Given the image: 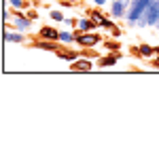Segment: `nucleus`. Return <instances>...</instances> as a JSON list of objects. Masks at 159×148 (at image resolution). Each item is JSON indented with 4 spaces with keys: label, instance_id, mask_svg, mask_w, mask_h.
<instances>
[{
    "label": "nucleus",
    "instance_id": "f257e3e1",
    "mask_svg": "<svg viewBox=\"0 0 159 148\" xmlns=\"http://www.w3.org/2000/svg\"><path fill=\"white\" fill-rule=\"evenodd\" d=\"M157 17H159V0H153V2L147 7V11H144V15H142V19L147 21L148 28H155ZM138 19H140V17H138Z\"/></svg>",
    "mask_w": 159,
    "mask_h": 148
},
{
    "label": "nucleus",
    "instance_id": "f03ea898",
    "mask_svg": "<svg viewBox=\"0 0 159 148\" xmlns=\"http://www.w3.org/2000/svg\"><path fill=\"white\" fill-rule=\"evenodd\" d=\"M13 28H15V30H21V32H30V30H32V19H30L28 15L17 13V17L13 19Z\"/></svg>",
    "mask_w": 159,
    "mask_h": 148
},
{
    "label": "nucleus",
    "instance_id": "7ed1b4c3",
    "mask_svg": "<svg viewBox=\"0 0 159 148\" xmlns=\"http://www.w3.org/2000/svg\"><path fill=\"white\" fill-rule=\"evenodd\" d=\"M127 11H129V7H127V4H123L121 0H112V4H110V15H112L115 19L125 17V15H127Z\"/></svg>",
    "mask_w": 159,
    "mask_h": 148
},
{
    "label": "nucleus",
    "instance_id": "20e7f679",
    "mask_svg": "<svg viewBox=\"0 0 159 148\" xmlns=\"http://www.w3.org/2000/svg\"><path fill=\"white\" fill-rule=\"evenodd\" d=\"M76 42H79L81 47H93V45H98V42H100V36H98V34L83 32V34H79V36H76Z\"/></svg>",
    "mask_w": 159,
    "mask_h": 148
},
{
    "label": "nucleus",
    "instance_id": "39448f33",
    "mask_svg": "<svg viewBox=\"0 0 159 148\" xmlns=\"http://www.w3.org/2000/svg\"><path fill=\"white\" fill-rule=\"evenodd\" d=\"M57 36H60V30H55L51 25L40 28V32H38V38H43V40H57Z\"/></svg>",
    "mask_w": 159,
    "mask_h": 148
},
{
    "label": "nucleus",
    "instance_id": "423d86ee",
    "mask_svg": "<svg viewBox=\"0 0 159 148\" xmlns=\"http://www.w3.org/2000/svg\"><path fill=\"white\" fill-rule=\"evenodd\" d=\"M93 68V63L89 59H81V62H70V70L72 72H89Z\"/></svg>",
    "mask_w": 159,
    "mask_h": 148
},
{
    "label": "nucleus",
    "instance_id": "0eeeda50",
    "mask_svg": "<svg viewBox=\"0 0 159 148\" xmlns=\"http://www.w3.org/2000/svg\"><path fill=\"white\" fill-rule=\"evenodd\" d=\"M98 21H93L91 17H85V19H81L79 24H76V28L81 30V32H89V30H93V28H98Z\"/></svg>",
    "mask_w": 159,
    "mask_h": 148
},
{
    "label": "nucleus",
    "instance_id": "6e6552de",
    "mask_svg": "<svg viewBox=\"0 0 159 148\" xmlns=\"http://www.w3.org/2000/svg\"><path fill=\"white\" fill-rule=\"evenodd\" d=\"M4 42H25L24 34H17V32H4Z\"/></svg>",
    "mask_w": 159,
    "mask_h": 148
},
{
    "label": "nucleus",
    "instance_id": "1a4fd4ad",
    "mask_svg": "<svg viewBox=\"0 0 159 148\" xmlns=\"http://www.w3.org/2000/svg\"><path fill=\"white\" fill-rule=\"evenodd\" d=\"M119 55H121V53H115V55H108V57H102V59H100V66H102V68L115 66V63L119 62Z\"/></svg>",
    "mask_w": 159,
    "mask_h": 148
},
{
    "label": "nucleus",
    "instance_id": "9d476101",
    "mask_svg": "<svg viewBox=\"0 0 159 148\" xmlns=\"http://www.w3.org/2000/svg\"><path fill=\"white\" fill-rule=\"evenodd\" d=\"M55 55L61 57V59H66V62H74V57H76V53H74V51H66V47H61Z\"/></svg>",
    "mask_w": 159,
    "mask_h": 148
},
{
    "label": "nucleus",
    "instance_id": "9b49d317",
    "mask_svg": "<svg viewBox=\"0 0 159 148\" xmlns=\"http://www.w3.org/2000/svg\"><path fill=\"white\" fill-rule=\"evenodd\" d=\"M87 15H89V17L93 19V21H98V24H102V21L106 19V17H104V15L98 11V9H91V11H87Z\"/></svg>",
    "mask_w": 159,
    "mask_h": 148
},
{
    "label": "nucleus",
    "instance_id": "f8f14e48",
    "mask_svg": "<svg viewBox=\"0 0 159 148\" xmlns=\"http://www.w3.org/2000/svg\"><path fill=\"white\" fill-rule=\"evenodd\" d=\"M74 34H70V32H60V36H57V40H60V42H72L74 40Z\"/></svg>",
    "mask_w": 159,
    "mask_h": 148
},
{
    "label": "nucleus",
    "instance_id": "ddd939ff",
    "mask_svg": "<svg viewBox=\"0 0 159 148\" xmlns=\"http://www.w3.org/2000/svg\"><path fill=\"white\" fill-rule=\"evenodd\" d=\"M49 17L53 19V21H64V15H61L60 11H51V13H49Z\"/></svg>",
    "mask_w": 159,
    "mask_h": 148
},
{
    "label": "nucleus",
    "instance_id": "4468645a",
    "mask_svg": "<svg viewBox=\"0 0 159 148\" xmlns=\"http://www.w3.org/2000/svg\"><path fill=\"white\" fill-rule=\"evenodd\" d=\"M9 2H11V7H15V9H24L25 7L24 0H9Z\"/></svg>",
    "mask_w": 159,
    "mask_h": 148
},
{
    "label": "nucleus",
    "instance_id": "2eb2a0df",
    "mask_svg": "<svg viewBox=\"0 0 159 148\" xmlns=\"http://www.w3.org/2000/svg\"><path fill=\"white\" fill-rule=\"evenodd\" d=\"M104 45H106L108 49H112V51H115V53H117V49H119V42H110V40H106Z\"/></svg>",
    "mask_w": 159,
    "mask_h": 148
},
{
    "label": "nucleus",
    "instance_id": "dca6fc26",
    "mask_svg": "<svg viewBox=\"0 0 159 148\" xmlns=\"http://www.w3.org/2000/svg\"><path fill=\"white\" fill-rule=\"evenodd\" d=\"M85 55H87V57H98V53H96V51H89V49L85 51Z\"/></svg>",
    "mask_w": 159,
    "mask_h": 148
},
{
    "label": "nucleus",
    "instance_id": "f3484780",
    "mask_svg": "<svg viewBox=\"0 0 159 148\" xmlns=\"http://www.w3.org/2000/svg\"><path fill=\"white\" fill-rule=\"evenodd\" d=\"M64 24H66V25H72V28H74L76 21H74V19H64Z\"/></svg>",
    "mask_w": 159,
    "mask_h": 148
},
{
    "label": "nucleus",
    "instance_id": "a211bd4d",
    "mask_svg": "<svg viewBox=\"0 0 159 148\" xmlns=\"http://www.w3.org/2000/svg\"><path fill=\"white\" fill-rule=\"evenodd\" d=\"M93 2H96V7H104L106 4V0H93Z\"/></svg>",
    "mask_w": 159,
    "mask_h": 148
},
{
    "label": "nucleus",
    "instance_id": "6ab92c4d",
    "mask_svg": "<svg viewBox=\"0 0 159 148\" xmlns=\"http://www.w3.org/2000/svg\"><path fill=\"white\" fill-rule=\"evenodd\" d=\"M153 66H155V68H159V57L155 59V62H153Z\"/></svg>",
    "mask_w": 159,
    "mask_h": 148
},
{
    "label": "nucleus",
    "instance_id": "aec40b11",
    "mask_svg": "<svg viewBox=\"0 0 159 148\" xmlns=\"http://www.w3.org/2000/svg\"><path fill=\"white\" fill-rule=\"evenodd\" d=\"M155 53H157V57H159V47H155Z\"/></svg>",
    "mask_w": 159,
    "mask_h": 148
},
{
    "label": "nucleus",
    "instance_id": "412c9836",
    "mask_svg": "<svg viewBox=\"0 0 159 148\" xmlns=\"http://www.w3.org/2000/svg\"><path fill=\"white\" fill-rule=\"evenodd\" d=\"M155 28H157V30H159V17H157V24H155Z\"/></svg>",
    "mask_w": 159,
    "mask_h": 148
}]
</instances>
